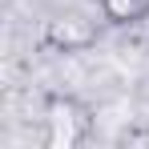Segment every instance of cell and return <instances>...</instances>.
Wrapping results in <instances>:
<instances>
[{"mask_svg": "<svg viewBox=\"0 0 149 149\" xmlns=\"http://www.w3.org/2000/svg\"><path fill=\"white\" fill-rule=\"evenodd\" d=\"M45 125H49V137H45L49 149H73V145H81L89 137L93 113H89V105H81L77 97H49Z\"/></svg>", "mask_w": 149, "mask_h": 149, "instance_id": "6da1fadb", "label": "cell"}, {"mask_svg": "<svg viewBox=\"0 0 149 149\" xmlns=\"http://www.w3.org/2000/svg\"><path fill=\"white\" fill-rule=\"evenodd\" d=\"M40 45L52 52H85L89 45H97V24L93 20H85V16H52L45 32H40Z\"/></svg>", "mask_w": 149, "mask_h": 149, "instance_id": "7a4b0ae2", "label": "cell"}, {"mask_svg": "<svg viewBox=\"0 0 149 149\" xmlns=\"http://www.w3.org/2000/svg\"><path fill=\"white\" fill-rule=\"evenodd\" d=\"M97 8L109 24H137L149 16V0H97Z\"/></svg>", "mask_w": 149, "mask_h": 149, "instance_id": "3957f363", "label": "cell"}]
</instances>
